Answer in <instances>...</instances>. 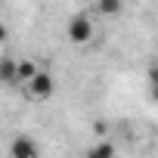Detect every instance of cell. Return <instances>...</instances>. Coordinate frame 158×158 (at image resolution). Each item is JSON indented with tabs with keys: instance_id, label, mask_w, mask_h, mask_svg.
Wrapping results in <instances>:
<instances>
[{
	"instance_id": "obj_1",
	"label": "cell",
	"mask_w": 158,
	"mask_h": 158,
	"mask_svg": "<svg viewBox=\"0 0 158 158\" xmlns=\"http://www.w3.org/2000/svg\"><path fill=\"white\" fill-rule=\"evenodd\" d=\"M93 34H96V28H93V19H90L87 13L71 16V22H68V40H71V44L87 47V44L93 40Z\"/></svg>"
},
{
	"instance_id": "obj_2",
	"label": "cell",
	"mask_w": 158,
	"mask_h": 158,
	"mask_svg": "<svg viewBox=\"0 0 158 158\" xmlns=\"http://www.w3.org/2000/svg\"><path fill=\"white\" fill-rule=\"evenodd\" d=\"M53 90H56L53 74H50V71H44V68H37V71H34V77L28 81V93H31V99L44 102V99H50V96H53Z\"/></svg>"
},
{
	"instance_id": "obj_3",
	"label": "cell",
	"mask_w": 158,
	"mask_h": 158,
	"mask_svg": "<svg viewBox=\"0 0 158 158\" xmlns=\"http://www.w3.org/2000/svg\"><path fill=\"white\" fill-rule=\"evenodd\" d=\"M10 158H37V143L31 136H16L10 143Z\"/></svg>"
},
{
	"instance_id": "obj_4",
	"label": "cell",
	"mask_w": 158,
	"mask_h": 158,
	"mask_svg": "<svg viewBox=\"0 0 158 158\" xmlns=\"http://www.w3.org/2000/svg\"><path fill=\"white\" fill-rule=\"evenodd\" d=\"M87 158H115V146L109 139H102V143H96V146L87 149Z\"/></svg>"
},
{
	"instance_id": "obj_5",
	"label": "cell",
	"mask_w": 158,
	"mask_h": 158,
	"mask_svg": "<svg viewBox=\"0 0 158 158\" xmlns=\"http://www.w3.org/2000/svg\"><path fill=\"white\" fill-rule=\"evenodd\" d=\"M34 71H37L34 62H16V84H28L34 77Z\"/></svg>"
},
{
	"instance_id": "obj_6",
	"label": "cell",
	"mask_w": 158,
	"mask_h": 158,
	"mask_svg": "<svg viewBox=\"0 0 158 158\" xmlns=\"http://www.w3.org/2000/svg\"><path fill=\"white\" fill-rule=\"evenodd\" d=\"M0 81H3V84H16V62L13 59L0 62Z\"/></svg>"
},
{
	"instance_id": "obj_7",
	"label": "cell",
	"mask_w": 158,
	"mask_h": 158,
	"mask_svg": "<svg viewBox=\"0 0 158 158\" xmlns=\"http://www.w3.org/2000/svg\"><path fill=\"white\" fill-rule=\"evenodd\" d=\"M96 10H99L102 16H115V13H121V3H118V0H99Z\"/></svg>"
}]
</instances>
